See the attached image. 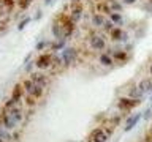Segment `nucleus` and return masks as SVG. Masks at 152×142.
<instances>
[{"mask_svg":"<svg viewBox=\"0 0 152 142\" xmlns=\"http://www.w3.org/2000/svg\"><path fill=\"white\" fill-rule=\"evenodd\" d=\"M149 99H151V103H152V95H151V98H149Z\"/></svg>","mask_w":152,"mask_h":142,"instance_id":"obj_45","label":"nucleus"},{"mask_svg":"<svg viewBox=\"0 0 152 142\" xmlns=\"http://www.w3.org/2000/svg\"><path fill=\"white\" fill-rule=\"evenodd\" d=\"M60 57H62V65L68 66L71 62L76 59V49H75V47H65Z\"/></svg>","mask_w":152,"mask_h":142,"instance_id":"obj_5","label":"nucleus"},{"mask_svg":"<svg viewBox=\"0 0 152 142\" xmlns=\"http://www.w3.org/2000/svg\"><path fill=\"white\" fill-rule=\"evenodd\" d=\"M30 95H33L37 99L41 98L43 96V87H41V85H38V84H35V85H33V88H32V92H30Z\"/></svg>","mask_w":152,"mask_h":142,"instance_id":"obj_23","label":"nucleus"},{"mask_svg":"<svg viewBox=\"0 0 152 142\" xmlns=\"http://www.w3.org/2000/svg\"><path fill=\"white\" fill-rule=\"evenodd\" d=\"M14 125H16V122L11 118V115H10V114H5V117H3V126L7 128V130H11Z\"/></svg>","mask_w":152,"mask_h":142,"instance_id":"obj_22","label":"nucleus"},{"mask_svg":"<svg viewBox=\"0 0 152 142\" xmlns=\"http://www.w3.org/2000/svg\"><path fill=\"white\" fill-rule=\"evenodd\" d=\"M41 16H43V13H41V11H37V14H35V21H40Z\"/></svg>","mask_w":152,"mask_h":142,"instance_id":"obj_38","label":"nucleus"},{"mask_svg":"<svg viewBox=\"0 0 152 142\" xmlns=\"http://www.w3.org/2000/svg\"><path fill=\"white\" fill-rule=\"evenodd\" d=\"M22 85H24V88H26V93H30L35 82H33L32 79H26V80H22Z\"/></svg>","mask_w":152,"mask_h":142,"instance_id":"obj_25","label":"nucleus"},{"mask_svg":"<svg viewBox=\"0 0 152 142\" xmlns=\"http://www.w3.org/2000/svg\"><path fill=\"white\" fill-rule=\"evenodd\" d=\"M51 2H52V0H45V5H49Z\"/></svg>","mask_w":152,"mask_h":142,"instance_id":"obj_42","label":"nucleus"},{"mask_svg":"<svg viewBox=\"0 0 152 142\" xmlns=\"http://www.w3.org/2000/svg\"><path fill=\"white\" fill-rule=\"evenodd\" d=\"M98 62H100L103 66H113V65H114L113 55L108 54V52H102V54L98 55Z\"/></svg>","mask_w":152,"mask_h":142,"instance_id":"obj_14","label":"nucleus"},{"mask_svg":"<svg viewBox=\"0 0 152 142\" xmlns=\"http://www.w3.org/2000/svg\"><path fill=\"white\" fill-rule=\"evenodd\" d=\"M26 95V88H24V85L22 82H18V84H14V87H13V92H11V96L10 98H13L14 99V103H19L21 101V98Z\"/></svg>","mask_w":152,"mask_h":142,"instance_id":"obj_8","label":"nucleus"},{"mask_svg":"<svg viewBox=\"0 0 152 142\" xmlns=\"http://www.w3.org/2000/svg\"><path fill=\"white\" fill-rule=\"evenodd\" d=\"M149 74L152 76V60H151V63H149Z\"/></svg>","mask_w":152,"mask_h":142,"instance_id":"obj_41","label":"nucleus"},{"mask_svg":"<svg viewBox=\"0 0 152 142\" xmlns=\"http://www.w3.org/2000/svg\"><path fill=\"white\" fill-rule=\"evenodd\" d=\"M48 46H49V44H48L46 41H38L37 46H35V49H37V51H43V49H45V47H48Z\"/></svg>","mask_w":152,"mask_h":142,"instance_id":"obj_32","label":"nucleus"},{"mask_svg":"<svg viewBox=\"0 0 152 142\" xmlns=\"http://www.w3.org/2000/svg\"><path fill=\"white\" fill-rule=\"evenodd\" d=\"M97 9H98V13H102V14H111L113 13V9H111V5H109L108 2H97Z\"/></svg>","mask_w":152,"mask_h":142,"instance_id":"obj_16","label":"nucleus"},{"mask_svg":"<svg viewBox=\"0 0 152 142\" xmlns=\"http://www.w3.org/2000/svg\"><path fill=\"white\" fill-rule=\"evenodd\" d=\"M30 21H32V19H30V17H24V19H22V21H21V22H19V24H18V30H19V32H22V30H24V28H26V27L28 25V24H30Z\"/></svg>","mask_w":152,"mask_h":142,"instance_id":"obj_27","label":"nucleus"},{"mask_svg":"<svg viewBox=\"0 0 152 142\" xmlns=\"http://www.w3.org/2000/svg\"><path fill=\"white\" fill-rule=\"evenodd\" d=\"M5 114H7V111H5V109H2V111H0V125H3V117H5Z\"/></svg>","mask_w":152,"mask_h":142,"instance_id":"obj_35","label":"nucleus"},{"mask_svg":"<svg viewBox=\"0 0 152 142\" xmlns=\"http://www.w3.org/2000/svg\"><path fill=\"white\" fill-rule=\"evenodd\" d=\"M8 112H10V115H11V118H13L16 123L22 120V109H21V107H11Z\"/></svg>","mask_w":152,"mask_h":142,"instance_id":"obj_17","label":"nucleus"},{"mask_svg":"<svg viewBox=\"0 0 152 142\" xmlns=\"http://www.w3.org/2000/svg\"><path fill=\"white\" fill-rule=\"evenodd\" d=\"M113 59H114V62H117L119 65H125L128 60H130V54L125 51V49H119V51H114L113 52Z\"/></svg>","mask_w":152,"mask_h":142,"instance_id":"obj_7","label":"nucleus"},{"mask_svg":"<svg viewBox=\"0 0 152 142\" xmlns=\"http://www.w3.org/2000/svg\"><path fill=\"white\" fill-rule=\"evenodd\" d=\"M14 104H16V103H14V99H13V98H10L8 101L5 103L3 109H5V111H10V109H11V107H14Z\"/></svg>","mask_w":152,"mask_h":142,"instance_id":"obj_31","label":"nucleus"},{"mask_svg":"<svg viewBox=\"0 0 152 142\" xmlns=\"http://www.w3.org/2000/svg\"><path fill=\"white\" fill-rule=\"evenodd\" d=\"M151 114H152V107H149V109H147V111H146V114H144V118H146V120H149Z\"/></svg>","mask_w":152,"mask_h":142,"instance_id":"obj_37","label":"nucleus"},{"mask_svg":"<svg viewBox=\"0 0 152 142\" xmlns=\"http://www.w3.org/2000/svg\"><path fill=\"white\" fill-rule=\"evenodd\" d=\"M141 118H142V114H141V112H136V114H133L132 117H128V118H127L125 126H124V130H125V133L132 131L133 128H135V125H136V123L141 120Z\"/></svg>","mask_w":152,"mask_h":142,"instance_id":"obj_11","label":"nucleus"},{"mask_svg":"<svg viewBox=\"0 0 152 142\" xmlns=\"http://www.w3.org/2000/svg\"><path fill=\"white\" fill-rule=\"evenodd\" d=\"M71 2H73V3H78V2H79V0H71Z\"/></svg>","mask_w":152,"mask_h":142,"instance_id":"obj_44","label":"nucleus"},{"mask_svg":"<svg viewBox=\"0 0 152 142\" xmlns=\"http://www.w3.org/2000/svg\"><path fill=\"white\" fill-rule=\"evenodd\" d=\"M128 96H132V98H140V99H142V95H144V93H142L141 92V90L140 88H138V85H132V87L130 88H128Z\"/></svg>","mask_w":152,"mask_h":142,"instance_id":"obj_20","label":"nucleus"},{"mask_svg":"<svg viewBox=\"0 0 152 142\" xmlns=\"http://www.w3.org/2000/svg\"><path fill=\"white\" fill-rule=\"evenodd\" d=\"M52 57H54V54H52V52L41 54V55L35 60V66H37L38 70H46V68H49V66L52 65Z\"/></svg>","mask_w":152,"mask_h":142,"instance_id":"obj_4","label":"nucleus"},{"mask_svg":"<svg viewBox=\"0 0 152 142\" xmlns=\"http://www.w3.org/2000/svg\"><path fill=\"white\" fill-rule=\"evenodd\" d=\"M95 2H102V0H95Z\"/></svg>","mask_w":152,"mask_h":142,"instance_id":"obj_46","label":"nucleus"},{"mask_svg":"<svg viewBox=\"0 0 152 142\" xmlns=\"http://www.w3.org/2000/svg\"><path fill=\"white\" fill-rule=\"evenodd\" d=\"M16 2H18V7L21 9H27L32 5V0H16Z\"/></svg>","mask_w":152,"mask_h":142,"instance_id":"obj_28","label":"nucleus"},{"mask_svg":"<svg viewBox=\"0 0 152 142\" xmlns=\"http://www.w3.org/2000/svg\"><path fill=\"white\" fill-rule=\"evenodd\" d=\"M149 2H151V5H152V0H149Z\"/></svg>","mask_w":152,"mask_h":142,"instance_id":"obj_47","label":"nucleus"},{"mask_svg":"<svg viewBox=\"0 0 152 142\" xmlns=\"http://www.w3.org/2000/svg\"><path fill=\"white\" fill-rule=\"evenodd\" d=\"M114 27H116V25H114V24H113L111 21H109V19H106V22H104V25H103L102 28H103V30H106V32L109 33V32H111Z\"/></svg>","mask_w":152,"mask_h":142,"instance_id":"obj_30","label":"nucleus"},{"mask_svg":"<svg viewBox=\"0 0 152 142\" xmlns=\"http://www.w3.org/2000/svg\"><path fill=\"white\" fill-rule=\"evenodd\" d=\"M26 104H27L28 107H33V106L37 104V98L33 96V95L27 93V95H26Z\"/></svg>","mask_w":152,"mask_h":142,"instance_id":"obj_26","label":"nucleus"},{"mask_svg":"<svg viewBox=\"0 0 152 142\" xmlns=\"http://www.w3.org/2000/svg\"><path fill=\"white\" fill-rule=\"evenodd\" d=\"M104 22H106V19H104V14H102V13L94 14V17H92V24H94L95 27H103V25H104Z\"/></svg>","mask_w":152,"mask_h":142,"instance_id":"obj_19","label":"nucleus"},{"mask_svg":"<svg viewBox=\"0 0 152 142\" xmlns=\"http://www.w3.org/2000/svg\"><path fill=\"white\" fill-rule=\"evenodd\" d=\"M108 3L109 5H111V9H113V11H119V13H121L122 11V3L121 2H117V0H108Z\"/></svg>","mask_w":152,"mask_h":142,"instance_id":"obj_24","label":"nucleus"},{"mask_svg":"<svg viewBox=\"0 0 152 142\" xmlns=\"http://www.w3.org/2000/svg\"><path fill=\"white\" fill-rule=\"evenodd\" d=\"M52 65H62V57H59V55L52 57Z\"/></svg>","mask_w":152,"mask_h":142,"instance_id":"obj_34","label":"nucleus"},{"mask_svg":"<svg viewBox=\"0 0 152 142\" xmlns=\"http://www.w3.org/2000/svg\"><path fill=\"white\" fill-rule=\"evenodd\" d=\"M0 142H7V141H5V139H3V137H2V136H0Z\"/></svg>","mask_w":152,"mask_h":142,"instance_id":"obj_43","label":"nucleus"},{"mask_svg":"<svg viewBox=\"0 0 152 142\" xmlns=\"http://www.w3.org/2000/svg\"><path fill=\"white\" fill-rule=\"evenodd\" d=\"M83 13H84V7H83L79 2L71 5V14H70V16H71V19H73L75 22H79V21H81Z\"/></svg>","mask_w":152,"mask_h":142,"instance_id":"obj_10","label":"nucleus"},{"mask_svg":"<svg viewBox=\"0 0 152 142\" xmlns=\"http://www.w3.org/2000/svg\"><path fill=\"white\" fill-rule=\"evenodd\" d=\"M142 99L140 98H132V96H121L117 99V107L121 109V111H130V109L136 107L138 104H141Z\"/></svg>","mask_w":152,"mask_h":142,"instance_id":"obj_2","label":"nucleus"},{"mask_svg":"<svg viewBox=\"0 0 152 142\" xmlns=\"http://www.w3.org/2000/svg\"><path fill=\"white\" fill-rule=\"evenodd\" d=\"M87 142H92V141H87Z\"/></svg>","mask_w":152,"mask_h":142,"instance_id":"obj_48","label":"nucleus"},{"mask_svg":"<svg viewBox=\"0 0 152 142\" xmlns=\"http://www.w3.org/2000/svg\"><path fill=\"white\" fill-rule=\"evenodd\" d=\"M30 57H32V55H30V54H28V55L26 57V59H24V63H28V62H30Z\"/></svg>","mask_w":152,"mask_h":142,"instance_id":"obj_39","label":"nucleus"},{"mask_svg":"<svg viewBox=\"0 0 152 142\" xmlns=\"http://www.w3.org/2000/svg\"><path fill=\"white\" fill-rule=\"evenodd\" d=\"M90 46L97 51H103L104 47H106V40H104L103 36L92 33V35H90Z\"/></svg>","mask_w":152,"mask_h":142,"instance_id":"obj_6","label":"nucleus"},{"mask_svg":"<svg viewBox=\"0 0 152 142\" xmlns=\"http://www.w3.org/2000/svg\"><path fill=\"white\" fill-rule=\"evenodd\" d=\"M121 122H122V115H113L111 118H109V123L116 128L117 125H121Z\"/></svg>","mask_w":152,"mask_h":142,"instance_id":"obj_29","label":"nucleus"},{"mask_svg":"<svg viewBox=\"0 0 152 142\" xmlns=\"http://www.w3.org/2000/svg\"><path fill=\"white\" fill-rule=\"evenodd\" d=\"M14 2H16V0H2V3H3L7 8H13V7H14Z\"/></svg>","mask_w":152,"mask_h":142,"instance_id":"obj_33","label":"nucleus"},{"mask_svg":"<svg viewBox=\"0 0 152 142\" xmlns=\"http://www.w3.org/2000/svg\"><path fill=\"white\" fill-rule=\"evenodd\" d=\"M52 35H54L56 40H62L64 38V28H62V24L59 22L57 17H54V21H52Z\"/></svg>","mask_w":152,"mask_h":142,"instance_id":"obj_12","label":"nucleus"},{"mask_svg":"<svg viewBox=\"0 0 152 142\" xmlns=\"http://www.w3.org/2000/svg\"><path fill=\"white\" fill-rule=\"evenodd\" d=\"M109 36H111L113 41H124L128 38V33L125 30H122L121 27H114L111 32H109Z\"/></svg>","mask_w":152,"mask_h":142,"instance_id":"obj_9","label":"nucleus"},{"mask_svg":"<svg viewBox=\"0 0 152 142\" xmlns=\"http://www.w3.org/2000/svg\"><path fill=\"white\" fill-rule=\"evenodd\" d=\"M30 79H32L35 84L41 85V87H45V85L48 84V78H46L43 73H32V74H30Z\"/></svg>","mask_w":152,"mask_h":142,"instance_id":"obj_15","label":"nucleus"},{"mask_svg":"<svg viewBox=\"0 0 152 142\" xmlns=\"http://www.w3.org/2000/svg\"><path fill=\"white\" fill-rule=\"evenodd\" d=\"M136 2H138V0H122L124 5H135Z\"/></svg>","mask_w":152,"mask_h":142,"instance_id":"obj_36","label":"nucleus"},{"mask_svg":"<svg viewBox=\"0 0 152 142\" xmlns=\"http://www.w3.org/2000/svg\"><path fill=\"white\" fill-rule=\"evenodd\" d=\"M0 2H2V0H0Z\"/></svg>","mask_w":152,"mask_h":142,"instance_id":"obj_49","label":"nucleus"},{"mask_svg":"<svg viewBox=\"0 0 152 142\" xmlns=\"http://www.w3.org/2000/svg\"><path fill=\"white\" fill-rule=\"evenodd\" d=\"M109 136L111 134L106 133V130H104L103 126H97V128H94L92 133L89 134V141H92V142H106Z\"/></svg>","mask_w":152,"mask_h":142,"instance_id":"obj_3","label":"nucleus"},{"mask_svg":"<svg viewBox=\"0 0 152 142\" xmlns=\"http://www.w3.org/2000/svg\"><path fill=\"white\" fill-rule=\"evenodd\" d=\"M138 88L141 90L142 93H151L152 92V78H146V79H142L140 84H138Z\"/></svg>","mask_w":152,"mask_h":142,"instance_id":"obj_13","label":"nucleus"},{"mask_svg":"<svg viewBox=\"0 0 152 142\" xmlns=\"http://www.w3.org/2000/svg\"><path fill=\"white\" fill-rule=\"evenodd\" d=\"M65 41H66L65 38H62V40H57V43H54V44L51 46V51H52V52H56V51H64L65 47H66V46H65Z\"/></svg>","mask_w":152,"mask_h":142,"instance_id":"obj_21","label":"nucleus"},{"mask_svg":"<svg viewBox=\"0 0 152 142\" xmlns=\"http://www.w3.org/2000/svg\"><path fill=\"white\" fill-rule=\"evenodd\" d=\"M26 71H28V73L32 71V63H28V65H27V70H26Z\"/></svg>","mask_w":152,"mask_h":142,"instance_id":"obj_40","label":"nucleus"},{"mask_svg":"<svg viewBox=\"0 0 152 142\" xmlns=\"http://www.w3.org/2000/svg\"><path fill=\"white\" fill-rule=\"evenodd\" d=\"M109 21H111L114 25H122V24H124V17H122V14L119 11H113L111 14H109Z\"/></svg>","mask_w":152,"mask_h":142,"instance_id":"obj_18","label":"nucleus"},{"mask_svg":"<svg viewBox=\"0 0 152 142\" xmlns=\"http://www.w3.org/2000/svg\"><path fill=\"white\" fill-rule=\"evenodd\" d=\"M56 17L59 19V22L62 24V28H64V38L68 40V38L73 35V32H75L76 22L71 19V16H66V14H64V13H60L59 16H56Z\"/></svg>","mask_w":152,"mask_h":142,"instance_id":"obj_1","label":"nucleus"}]
</instances>
